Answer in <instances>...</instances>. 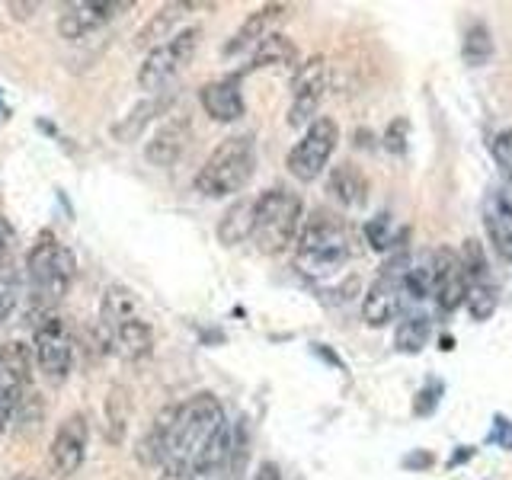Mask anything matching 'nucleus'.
<instances>
[{"label": "nucleus", "mask_w": 512, "mask_h": 480, "mask_svg": "<svg viewBox=\"0 0 512 480\" xmlns=\"http://www.w3.org/2000/svg\"><path fill=\"white\" fill-rule=\"evenodd\" d=\"M468 314L477 320H490L493 317V311H496V304H500V298H496V285L493 282H474L471 288H468Z\"/></svg>", "instance_id": "29"}, {"label": "nucleus", "mask_w": 512, "mask_h": 480, "mask_svg": "<svg viewBox=\"0 0 512 480\" xmlns=\"http://www.w3.org/2000/svg\"><path fill=\"white\" fill-rule=\"evenodd\" d=\"M36 365L39 372L45 375V381L61 384L64 378L71 375L74 365V333L71 327L64 324V317L48 314L42 320H36Z\"/></svg>", "instance_id": "9"}, {"label": "nucleus", "mask_w": 512, "mask_h": 480, "mask_svg": "<svg viewBox=\"0 0 512 480\" xmlns=\"http://www.w3.org/2000/svg\"><path fill=\"white\" fill-rule=\"evenodd\" d=\"M365 237L372 250H388L394 247V234H391V215L388 212H378L372 221L365 224Z\"/></svg>", "instance_id": "32"}, {"label": "nucleus", "mask_w": 512, "mask_h": 480, "mask_svg": "<svg viewBox=\"0 0 512 480\" xmlns=\"http://www.w3.org/2000/svg\"><path fill=\"white\" fill-rule=\"evenodd\" d=\"M484 231L496 256L512 263V199L503 189H490L484 199Z\"/></svg>", "instance_id": "17"}, {"label": "nucleus", "mask_w": 512, "mask_h": 480, "mask_svg": "<svg viewBox=\"0 0 512 480\" xmlns=\"http://www.w3.org/2000/svg\"><path fill=\"white\" fill-rule=\"evenodd\" d=\"M439 397H442V384L429 381L426 388H423L420 394H416V400H413V413H416V416H429L432 410H436Z\"/></svg>", "instance_id": "34"}, {"label": "nucleus", "mask_w": 512, "mask_h": 480, "mask_svg": "<svg viewBox=\"0 0 512 480\" xmlns=\"http://www.w3.org/2000/svg\"><path fill=\"white\" fill-rule=\"evenodd\" d=\"M429 464H432V455H426V452H416V455L404 458V468H429Z\"/></svg>", "instance_id": "39"}, {"label": "nucleus", "mask_w": 512, "mask_h": 480, "mask_svg": "<svg viewBox=\"0 0 512 480\" xmlns=\"http://www.w3.org/2000/svg\"><path fill=\"white\" fill-rule=\"evenodd\" d=\"M13 301H16V285L13 282H4V285H0V324H4V317L10 314Z\"/></svg>", "instance_id": "36"}, {"label": "nucleus", "mask_w": 512, "mask_h": 480, "mask_svg": "<svg viewBox=\"0 0 512 480\" xmlns=\"http://www.w3.org/2000/svg\"><path fill=\"white\" fill-rule=\"evenodd\" d=\"M285 13H288L285 4H266L260 10H253L247 20L240 23V29L231 36V42L224 45V55H237V52H244V48H256L266 36L276 32V23L282 20Z\"/></svg>", "instance_id": "19"}, {"label": "nucleus", "mask_w": 512, "mask_h": 480, "mask_svg": "<svg viewBox=\"0 0 512 480\" xmlns=\"http://www.w3.org/2000/svg\"><path fill=\"white\" fill-rule=\"evenodd\" d=\"M336 144H340V125L330 116H317L304 128V135L295 141V148L288 151V160H285L288 173H292L298 183H314L330 164Z\"/></svg>", "instance_id": "7"}, {"label": "nucleus", "mask_w": 512, "mask_h": 480, "mask_svg": "<svg viewBox=\"0 0 512 480\" xmlns=\"http://www.w3.org/2000/svg\"><path fill=\"white\" fill-rule=\"evenodd\" d=\"M128 423H132V391L125 384H112L106 394V439L112 445H122Z\"/></svg>", "instance_id": "26"}, {"label": "nucleus", "mask_w": 512, "mask_h": 480, "mask_svg": "<svg viewBox=\"0 0 512 480\" xmlns=\"http://www.w3.org/2000/svg\"><path fill=\"white\" fill-rule=\"evenodd\" d=\"M10 10H13L16 20H29V16L36 13V4H10Z\"/></svg>", "instance_id": "41"}, {"label": "nucleus", "mask_w": 512, "mask_h": 480, "mask_svg": "<svg viewBox=\"0 0 512 480\" xmlns=\"http://www.w3.org/2000/svg\"><path fill=\"white\" fill-rule=\"evenodd\" d=\"M77 276L74 253L61 244L52 231H42L26 260V279H29V304L39 320L55 314V304L71 292V282Z\"/></svg>", "instance_id": "2"}, {"label": "nucleus", "mask_w": 512, "mask_h": 480, "mask_svg": "<svg viewBox=\"0 0 512 480\" xmlns=\"http://www.w3.org/2000/svg\"><path fill=\"white\" fill-rule=\"evenodd\" d=\"M496 429H500L496 432V442H500L503 448H512V423L500 416V420H496Z\"/></svg>", "instance_id": "37"}, {"label": "nucleus", "mask_w": 512, "mask_h": 480, "mask_svg": "<svg viewBox=\"0 0 512 480\" xmlns=\"http://www.w3.org/2000/svg\"><path fill=\"white\" fill-rule=\"evenodd\" d=\"M202 480H240V471L234 474V471L224 468V471H218V474H212V477H202Z\"/></svg>", "instance_id": "42"}, {"label": "nucleus", "mask_w": 512, "mask_h": 480, "mask_svg": "<svg viewBox=\"0 0 512 480\" xmlns=\"http://www.w3.org/2000/svg\"><path fill=\"white\" fill-rule=\"evenodd\" d=\"M32 384V356L29 346L13 340L0 346V429H4L13 413L23 407Z\"/></svg>", "instance_id": "10"}, {"label": "nucleus", "mask_w": 512, "mask_h": 480, "mask_svg": "<svg viewBox=\"0 0 512 480\" xmlns=\"http://www.w3.org/2000/svg\"><path fill=\"white\" fill-rule=\"evenodd\" d=\"M253 170H256L253 135H234V138H224L218 148L208 154L192 186H196V192L205 199H228V196H237V192H244Z\"/></svg>", "instance_id": "3"}, {"label": "nucleus", "mask_w": 512, "mask_h": 480, "mask_svg": "<svg viewBox=\"0 0 512 480\" xmlns=\"http://www.w3.org/2000/svg\"><path fill=\"white\" fill-rule=\"evenodd\" d=\"M256 480H282L279 464H276V461H266L263 468H260V474H256Z\"/></svg>", "instance_id": "40"}, {"label": "nucleus", "mask_w": 512, "mask_h": 480, "mask_svg": "<svg viewBox=\"0 0 512 480\" xmlns=\"http://www.w3.org/2000/svg\"><path fill=\"white\" fill-rule=\"evenodd\" d=\"M301 224V199L295 192L272 186L263 196H256L253 244L263 253H282L288 250V244H298Z\"/></svg>", "instance_id": "5"}, {"label": "nucleus", "mask_w": 512, "mask_h": 480, "mask_svg": "<svg viewBox=\"0 0 512 480\" xmlns=\"http://www.w3.org/2000/svg\"><path fill=\"white\" fill-rule=\"evenodd\" d=\"M180 407V404H176ZM176 407H167L160 410V416L154 420V426L144 432V439L138 442V461L144 468H164V455H167V442H170V429H173V420H176Z\"/></svg>", "instance_id": "23"}, {"label": "nucleus", "mask_w": 512, "mask_h": 480, "mask_svg": "<svg viewBox=\"0 0 512 480\" xmlns=\"http://www.w3.org/2000/svg\"><path fill=\"white\" fill-rule=\"evenodd\" d=\"M256 228V199H237L228 205V212L218 221V240L224 247H237L244 240H253Z\"/></svg>", "instance_id": "21"}, {"label": "nucleus", "mask_w": 512, "mask_h": 480, "mask_svg": "<svg viewBox=\"0 0 512 480\" xmlns=\"http://www.w3.org/2000/svg\"><path fill=\"white\" fill-rule=\"evenodd\" d=\"M295 61H298L295 42L288 39V36H282V32H272V36H266L260 45L253 48L247 71H260V68H292Z\"/></svg>", "instance_id": "25"}, {"label": "nucleus", "mask_w": 512, "mask_h": 480, "mask_svg": "<svg viewBox=\"0 0 512 480\" xmlns=\"http://www.w3.org/2000/svg\"><path fill=\"white\" fill-rule=\"evenodd\" d=\"M404 295L416 298V301H423L432 295V263H410L407 269V276H404Z\"/></svg>", "instance_id": "31"}, {"label": "nucleus", "mask_w": 512, "mask_h": 480, "mask_svg": "<svg viewBox=\"0 0 512 480\" xmlns=\"http://www.w3.org/2000/svg\"><path fill=\"white\" fill-rule=\"evenodd\" d=\"M461 55L471 68H484V64L493 58V36L484 23H474L468 32H464V45H461Z\"/></svg>", "instance_id": "28"}, {"label": "nucleus", "mask_w": 512, "mask_h": 480, "mask_svg": "<svg viewBox=\"0 0 512 480\" xmlns=\"http://www.w3.org/2000/svg\"><path fill=\"white\" fill-rule=\"evenodd\" d=\"M327 96V58L317 55L298 64L292 80V106H288V125L308 128L317 119V109Z\"/></svg>", "instance_id": "11"}, {"label": "nucleus", "mask_w": 512, "mask_h": 480, "mask_svg": "<svg viewBox=\"0 0 512 480\" xmlns=\"http://www.w3.org/2000/svg\"><path fill=\"white\" fill-rule=\"evenodd\" d=\"M228 426L224 420V407L215 394H192L186 404L176 407V420L170 429L164 471L170 480H192L202 455L212 448V442L221 436V429Z\"/></svg>", "instance_id": "1"}, {"label": "nucleus", "mask_w": 512, "mask_h": 480, "mask_svg": "<svg viewBox=\"0 0 512 480\" xmlns=\"http://www.w3.org/2000/svg\"><path fill=\"white\" fill-rule=\"evenodd\" d=\"M490 154L496 160V167H500L503 180L512 186V128H506V132H500L490 141Z\"/></svg>", "instance_id": "33"}, {"label": "nucleus", "mask_w": 512, "mask_h": 480, "mask_svg": "<svg viewBox=\"0 0 512 480\" xmlns=\"http://www.w3.org/2000/svg\"><path fill=\"white\" fill-rule=\"evenodd\" d=\"M410 269V256L400 250L391 256L388 263L381 266L378 279L368 285V292L362 298V320L368 327H388L391 320L400 314V304H404V276Z\"/></svg>", "instance_id": "8"}, {"label": "nucleus", "mask_w": 512, "mask_h": 480, "mask_svg": "<svg viewBox=\"0 0 512 480\" xmlns=\"http://www.w3.org/2000/svg\"><path fill=\"white\" fill-rule=\"evenodd\" d=\"M10 244H13V228L7 218H0V256L10 250Z\"/></svg>", "instance_id": "38"}, {"label": "nucleus", "mask_w": 512, "mask_h": 480, "mask_svg": "<svg viewBox=\"0 0 512 480\" xmlns=\"http://www.w3.org/2000/svg\"><path fill=\"white\" fill-rule=\"evenodd\" d=\"M468 272L461 266V256L455 250H436L432 256V295L442 314H455L464 301H468Z\"/></svg>", "instance_id": "13"}, {"label": "nucleus", "mask_w": 512, "mask_h": 480, "mask_svg": "<svg viewBox=\"0 0 512 480\" xmlns=\"http://www.w3.org/2000/svg\"><path fill=\"white\" fill-rule=\"evenodd\" d=\"M458 256H461V266H464V272H468L471 285L474 282H490L487 279V253H484V244H480V240L468 237Z\"/></svg>", "instance_id": "30"}, {"label": "nucleus", "mask_w": 512, "mask_h": 480, "mask_svg": "<svg viewBox=\"0 0 512 480\" xmlns=\"http://www.w3.org/2000/svg\"><path fill=\"white\" fill-rule=\"evenodd\" d=\"M13 480H36V477H26V474H23V477H13Z\"/></svg>", "instance_id": "43"}, {"label": "nucleus", "mask_w": 512, "mask_h": 480, "mask_svg": "<svg viewBox=\"0 0 512 480\" xmlns=\"http://www.w3.org/2000/svg\"><path fill=\"white\" fill-rule=\"evenodd\" d=\"M327 192L346 208H362L368 199V180L356 164H336L327 176Z\"/></svg>", "instance_id": "22"}, {"label": "nucleus", "mask_w": 512, "mask_h": 480, "mask_svg": "<svg viewBox=\"0 0 512 480\" xmlns=\"http://www.w3.org/2000/svg\"><path fill=\"white\" fill-rule=\"evenodd\" d=\"M384 148H388L391 154L407 151V119H397L388 125V132H384Z\"/></svg>", "instance_id": "35"}, {"label": "nucleus", "mask_w": 512, "mask_h": 480, "mask_svg": "<svg viewBox=\"0 0 512 480\" xmlns=\"http://www.w3.org/2000/svg\"><path fill=\"white\" fill-rule=\"evenodd\" d=\"M170 103H173V93H167V90L148 96V100L138 103L135 109H128L122 122L112 125V138H116V141H135L157 116H164V112L170 109Z\"/></svg>", "instance_id": "20"}, {"label": "nucleus", "mask_w": 512, "mask_h": 480, "mask_svg": "<svg viewBox=\"0 0 512 480\" xmlns=\"http://www.w3.org/2000/svg\"><path fill=\"white\" fill-rule=\"evenodd\" d=\"M349 263V237L340 218L330 212H314L301 224L295 244V266L311 279H327Z\"/></svg>", "instance_id": "4"}, {"label": "nucleus", "mask_w": 512, "mask_h": 480, "mask_svg": "<svg viewBox=\"0 0 512 480\" xmlns=\"http://www.w3.org/2000/svg\"><path fill=\"white\" fill-rule=\"evenodd\" d=\"M432 336V320L426 314H410L397 324L394 330V346L400 352H407V356H416Z\"/></svg>", "instance_id": "27"}, {"label": "nucleus", "mask_w": 512, "mask_h": 480, "mask_svg": "<svg viewBox=\"0 0 512 480\" xmlns=\"http://www.w3.org/2000/svg\"><path fill=\"white\" fill-rule=\"evenodd\" d=\"M192 138V122L189 116H170L167 122H160V128L151 135V141L144 144V160L154 167H173L189 148Z\"/></svg>", "instance_id": "16"}, {"label": "nucleus", "mask_w": 512, "mask_h": 480, "mask_svg": "<svg viewBox=\"0 0 512 480\" xmlns=\"http://www.w3.org/2000/svg\"><path fill=\"white\" fill-rule=\"evenodd\" d=\"M196 7H208V4H186V0H176V4H167L164 10H157L148 23H144L141 29H138V36H135V45L138 48H157L160 45V39H170L173 36V26L180 23V16L186 13V10H196Z\"/></svg>", "instance_id": "24"}, {"label": "nucleus", "mask_w": 512, "mask_h": 480, "mask_svg": "<svg viewBox=\"0 0 512 480\" xmlns=\"http://www.w3.org/2000/svg\"><path fill=\"white\" fill-rule=\"evenodd\" d=\"M199 42H202V26H189V29L173 32V36L167 42H160L157 48H151L138 68V87L148 93H164L170 80L180 71H186V64L196 55Z\"/></svg>", "instance_id": "6"}, {"label": "nucleus", "mask_w": 512, "mask_h": 480, "mask_svg": "<svg viewBox=\"0 0 512 480\" xmlns=\"http://www.w3.org/2000/svg\"><path fill=\"white\" fill-rule=\"evenodd\" d=\"M199 103L208 119L215 122H237L244 116V93H240V77L212 80L199 90Z\"/></svg>", "instance_id": "18"}, {"label": "nucleus", "mask_w": 512, "mask_h": 480, "mask_svg": "<svg viewBox=\"0 0 512 480\" xmlns=\"http://www.w3.org/2000/svg\"><path fill=\"white\" fill-rule=\"evenodd\" d=\"M87 442H90V426L84 413H68L61 420L52 448H48V468L55 477H74L80 464L87 458Z\"/></svg>", "instance_id": "12"}, {"label": "nucleus", "mask_w": 512, "mask_h": 480, "mask_svg": "<svg viewBox=\"0 0 512 480\" xmlns=\"http://www.w3.org/2000/svg\"><path fill=\"white\" fill-rule=\"evenodd\" d=\"M100 333H103V352L119 349L122 356L132 359V362L154 352V330H151L148 320L138 317V314H128L112 327H100Z\"/></svg>", "instance_id": "15"}, {"label": "nucleus", "mask_w": 512, "mask_h": 480, "mask_svg": "<svg viewBox=\"0 0 512 480\" xmlns=\"http://www.w3.org/2000/svg\"><path fill=\"white\" fill-rule=\"evenodd\" d=\"M122 10H132V0H84V4H71L61 13L58 32H61V39H71V42L84 39L100 26H106L109 20H116Z\"/></svg>", "instance_id": "14"}]
</instances>
